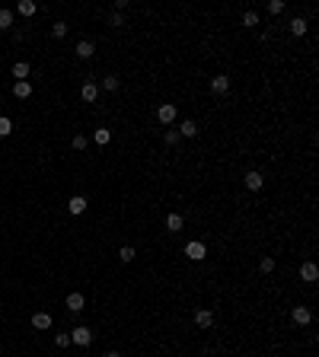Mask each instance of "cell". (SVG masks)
Listing matches in <instances>:
<instances>
[{"label":"cell","mask_w":319,"mask_h":357,"mask_svg":"<svg viewBox=\"0 0 319 357\" xmlns=\"http://www.w3.org/2000/svg\"><path fill=\"white\" fill-rule=\"evenodd\" d=\"M90 341H93V332L86 326H77L74 332H70V344H77V348H86Z\"/></svg>","instance_id":"1"},{"label":"cell","mask_w":319,"mask_h":357,"mask_svg":"<svg viewBox=\"0 0 319 357\" xmlns=\"http://www.w3.org/2000/svg\"><path fill=\"white\" fill-rule=\"evenodd\" d=\"M185 255H189L191 262H201V259L207 255V246L198 243V239H191V243H185Z\"/></svg>","instance_id":"2"},{"label":"cell","mask_w":319,"mask_h":357,"mask_svg":"<svg viewBox=\"0 0 319 357\" xmlns=\"http://www.w3.org/2000/svg\"><path fill=\"white\" fill-rule=\"evenodd\" d=\"M175 115H179V112H175L173 102H163V106L157 109V122H160V124H173V122H175Z\"/></svg>","instance_id":"3"},{"label":"cell","mask_w":319,"mask_h":357,"mask_svg":"<svg viewBox=\"0 0 319 357\" xmlns=\"http://www.w3.org/2000/svg\"><path fill=\"white\" fill-rule=\"evenodd\" d=\"M290 319H294L297 326H310V322H313L310 306H294V310H290Z\"/></svg>","instance_id":"4"},{"label":"cell","mask_w":319,"mask_h":357,"mask_svg":"<svg viewBox=\"0 0 319 357\" xmlns=\"http://www.w3.org/2000/svg\"><path fill=\"white\" fill-rule=\"evenodd\" d=\"M300 278H303L306 284H316L319 281V268L313 265V262H303V265H300Z\"/></svg>","instance_id":"5"},{"label":"cell","mask_w":319,"mask_h":357,"mask_svg":"<svg viewBox=\"0 0 319 357\" xmlns=\"http://www.w3.org/2000/svg\"><path fill=\"white\" fill-rule=\"evenodd\" d=\"M262 185H265V175L255 172V169H249V172H246V188H249V191H258Z\"/></svg>","instance_id":"6"},{"label":"cell","mask_w":319,"mask_h":357,"mask_svg":"<svg viewBox=\"0 0 319 357\" xmlns=\"http://www.w3.org/2000/svg\"><path fill=\"white\" fill-rule=\"evenodd\" d=\"M195 326L198 328H211L214 326V312L211 310H195Z\"/></svg>","instance_id":"7"},{"label":"cell","mask_w":319,"mask_h":357,"mask_svg":"<svg viewBox=\"0 0 319 357\" xmlns=\"http://www.w3.org/2000/svg\"><path fill=\"white\" fill-rule=\"evenodd\" d=\"M51 312H35L32 316V328H38V332H45V328H51Z\"/></svg>","instance_id":"8"},{"label":"cell","mask_w":319,"mask_h":357,"mask_svg":"<svg viewBox=\"0 0 319 357\" xmlns=\"http://www.w3.org/2000/svg\"><path fill=\"white\" fill-rule=\"evenodd\" d=\"M230 90V77H214V80H211V93H214V96H223V93H227Z\"/></svg>","instance_id":"9"},{"label":"cell","mask_w":319,"mask_h":357,"mask_svg":"<svg viewBox=\"0 0 319 357\" xmlns=\"http://www.w3.org/2000/svg\"><path fill=\"white\" fill-rule=\"evenodd\" d=\"M13 96L16 99H29L32 96V83H29V80H16V83H13Z\"/></svg>","instance_id":"10"},{"label":"cell","mask_w":319,"mask_h":357,"mask_svg":"<svg viewBox=\"0 0 319 357\" xmlns=\"http://www.w3.org/2000/svg\"><path fill=\"white\" fill-rule=\"evenodd\" d=\"M96 54V45H93L90 38H80L77 42V58H93Z\"/></svg>","instance_id":"11"},{"label":"cell","mask_w":319,"mask_h":357,"mask_svg":"<svg viewBox=\"0 0 319 357\" xmlns=\"http://www.w3.org/2000/svg\"><path fill=\"white\" fill-rule=\"evenodd\" d=\"M179 137H198V122L195 118H185V122L179 124Z\"/></svg>","instance_id":"12"},{"label":"cell","mask_w":319,"mask_h":357,"mask_svg":"<svg viewBox=\"0 0 319 357\" xmlns=\"http://www.w3.org/2000/svg\"><path fill=\"white\" fill-rule=\"evenodd\" d=\"M67 211H70V214H83V211H86V198H83V195H70Z\"/></svg>","instance_id":"13"},{"label":"cell","mask_w":319,"mask_h":357,"mask_svg":"<svg viewBox=\"0 0 319 357\" xmlns=\"http://www.w3.org/2000/svg\"><path fill=\"white\" fill-rule=\"evenodd\" d=\"M83 306H86L83 294H77V290H74V294H67V310H70V312H80Z\"/></svg>","instance_id":"14"},{"label":"cell","mask_w":319,"mask_h":357,"mask_svg":"<svg viewBox=\"0 0 319 357\" xmlns=\"http://www.w3.org/2000/svg\"><path fill=\"white\" fill-rule=\"evenodd\" d=\"M182 227H185L182 214H166V230H169V233H179Z\"/></svg>","instance_id":"15"},{"label":"cell","mask_w":319,"mask_h":357,"mask_svg":"<svg viewBox=\"0 0 319 357\" xmlns=\"http://www.w3.org/2000/svg\"><path fill=\"white\" fill-rule=\"evenodd\" d=\"M306 29H310V26H306V19L303 16H297V19H290V35H306Z\"/></svg>","instance_id":"16"},{"label":"cell","mask_w":319,"mask_h":357,"mask_svg":"<svg viewBox=\"0 0 319 357\" xmlns=\"http://www.w3.org/2000/svg\"><path fill=\"white\" fill-rule=\"evenodd\" d=\"M80 96H83V102H96V96H99V86H96V83H83Z\"/></svg>","instance_id":"17"},{"label":"cell","mask_w":319,"mask_h":357,"mask_svg":"<svg viewBox=\"0 0 319 357\" xmlns=\"http://www.w3.org/2000/svg\"><path fill=\"white\" fill-rule=\"evenodd\" d=\"M93 140H96L99 147H106L109 140H112V134H109V128H96V134H93Z\"/></svg>","instance_id":"18"},{"label":"cell","mask_w":319,"mask_h":357,"mask_svg":"<svg viewBox=\"0 0 319 357\" xmlns=\"http://www.w3.org/2000/svg\"><path fill=\"white\" fill-rule=\"evenodd\" d=\"M13 77H16V80H26V77H29V64H26V61H16L13 64Z\"/></svg>","instance_id":"19"},{"label":"cell","mask_w":319,"mask_h":357,"mask_svg":"<svg viewBox=\"0 0 319 357\" xmlns=\"http://www.w3.org/2000/svg\"><path fill=\"white\" fill-rule=\"evenodd\" d=\"M118 259H122V262H134V259H137L134 246H122V249H118Z\"/></svg>","instance_id":"20"},{"label":"cell","mask_w":319,"mask_h":357,"mask_svg":"<svg viewBox=\"0 0 319 357\" xmlns=\"http://www.w3.org/2000/svg\"><path fill=\"white\" fill-rule=\"evenodd\" d=\"M35 3H32V0H19V16H35Z\"/></svg>","instance_id":"21"},{"label":"cell","mask_w":319,"mask_h":357,"mask_svg":"<svg viewBox=\"0 0 319 357\" xmlns=\"http://www.w3.org/2000/svg\"><path fill=\"white\" fill-rule=\"evenodd\" d=\"M13 26V10H0V29H10Z\"/></svg>","instance_id":"22"},{"label":"cell","mask_w":319,"mask_h":357,"mask_svg":"<svg viewBox=\"0 0 319 357\" xmlns=\"http://www.w3.org/2000/svg\"><path fill=\"white\" fill-rule=\"evenodd\" d=\"M243 26H249V29L258 26V13H255V10H246V13H243Z\"/></svg>","instance_id":"23"},{"label":"cell","mask_w":319,"mask_h":357,"mask_svg":"<svg viewBox=\"0 0 319 357\" xmlns=\"http://www.w3.org/2000/svg\"><path fill=\"white\" fill-rule=\"evenodd\" d=\"M54 344L58 348H70V332H58L54 335Z\"/></svg>","instance_id":"24"},{"label":"cell","mask_w":319,"mask_h":357,"mask_svg":"<svg viewBox=\"0 0 319 357\" xmlns=\"http://www.w3.org/2000/svg\"><path fill=\"white\" fill-rule=\"evenodd\" d=\"M258 268H262V274H271L274 271V259H271V255H265V259L258 262Z\"/></svg>","instance_id":"25"},{"label":"cell","mask_w":319,"mask_h":357,"mask_svg":"<svg viewBox=\"0 0 319 357\" xmlns=\"http://www.w3.org/2000/svg\"><path fill=\"white\" fill-rule=\"evenodd\" d=\"M268 13H271V16L284 13V0H268Z\"/></svg>","instance_id":"26"},{"label":"cell","mask_w":319,"mask_h":357,"mask_svg":"<svg viewBox=\"0 0 319 357\" xmlns=\"http://www.w3.org/2000/svg\"><path fill=\"white\" fill-rule=\"evenodd\" d=\"M102 86H106V90H112V93H115V90H118V86H122V80H118V77H112V74H109L106 80H102Z\"/></svg>","instance_id":"27"},{"label":"cell","mask_w":319,"mask_h":357,"mask_svg":"<svg viewBox=\"0 0 319 357\" xmlns=\"http://www.w3.org/2000/svg\"><path fill=\"white\" fill-rule=\"evenodd\" d=\"M163 140H166L169 147H175V144H179V140H182V137H179V131L173 128V131H166V134H163Z\"/></svg>","instance_id":"28"},{"label":"cell","mask_w":319,"mask_h":357,"mask_svg":"<svg viewBox=\"0 0 319 357\" xmlns=\"http://www.w3.org/2000/svg\"><path fill=\"white\" fill-rule=\"evenodd\" d=\"M51 35L54 38H64V35H67V23H54L51 26Z\"/></svg>","instance_id":"29"},{"label":"cell","mask_w":319,"mask_h":357,"mask_svg":"<svg viewBox=\"0 0 319 357\" xmlns=\"http://www.w3.org/2000/svg\"><path fill=\"white\" fill-rule=\"evenodd\" d=\"M10 131H13V122H10V118H3V115H0V137H7Z\"/></svg>","instance_id":"30"},{"label":"cell","mask_w":319,"mask_h":357,"mask_svg":"<svg viewBox=\"0 0 319 357\" xmlns=\"http://www.w3.org/2000/svg\"><path fill=\"white\" fill-rule=\"evenodd\" d=\"M86 144H90V140H86L83 134H77V137H74V150H86Z\"/></svg>","instance_id":"31"},{"label":"cell","mask_w":319,"mask_h":357,"mask_svg":"<svg viewBox=\"0 0 319 357\" xmlns=\"http://www.w3.org/2000/svg\"><path fill=\"white\" fill-rule=\"evenodd\" d=\"M106 357H122V354H118V351H109V354Z\"/></svg>","instance_id":"32"}]
</instances>
